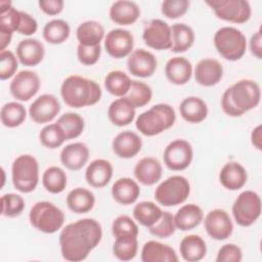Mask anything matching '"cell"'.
I'll list each match as a JSON object with an SVG mask.
<instances>
[{
  "instance_id": "1",
  "label": "cell",
  "mask_w": 262,
  "mask_h": 262,
  "mask_svg": "<svg viewBox=\"0 0 262 262\" xmlns=\"http://www.w3.org/2000/svg\"><path fill=\"white\" fill-rule=\"evenodd\" d=\"M102 238V227L93 218H83L66 225L59 233L61 256L71 262L85 260Z\"/></svg>"
},
{
  "instance_id": "51",
  "label": "cell",
  "mask_w": 262,
  "mask_h": 262,
  "mask_svg": "<svg viewBox=\"0 0 262 262\" xmlns=\"http://www.w3.org/2000/svg\"><path fill=\"white\" fill-rule=\"evenodd\" d=\"M101 46H85L79 44L77 47V57L78 60L84 66L95 64L100 57Z\"/></svg>"
},
{
  "instance_id": "41",
  "label": "cell",
  "mask_w": 262,
  "mask_h": 262,
  "mask_svg": "<svg viewBox=\"0 0 262 262\" xmlns=\"http://www.w3.org/2000/svg\"><path fill=\"white\" fill-rule=\"evenodd\" d=\"M137 251V236L124 235L115 237V243L113 245V254L118 260L130 261L135 258Z\"/></svg>"
},
{
  "instance_id": "32",
  "label": "cell",
  "mask_w": 262,
  "mask_h": 262,
  "mask_svg": "<svg viewBox=\"0 0 262 262\" xmlns=\"http://www.w3.org/2000/svg\"><path fill=\"white\" fill-rule=\"evenodd\" d=\"M179 252L183 260L187 262L200 261L207 254L206 242L198 234L186 235L180 242Z\"/></svg>"
},
{
  "instance_id": "12",
  "label": "cell",
  "mask_w": 262,
  "mask_h": 262,
  "mask_svg": "<svg viewBox=\"0 0 262 262\" xmlns=\"http://www.w3.org/2000/svg\"><path fill=\"white\" fill-rule=\"evenodd\" d=\"M41 86L39 76L29 70H23L15 74L10 82L11 95L19 101H28L34 97Z\"/></svg>"
},
{
  "instance_id": "4",
  "label": "cell",
  "mask_w": 262,
  "mask_h": 262,
  "mask_svg": "<svg viewBox=\"0 0 262 262\" xmlns=\"http://www.w3.org/2000/svg\"><path fill=\"white\" fill-rule=\"evenodd\" d=\"M176 120V114L168 103H158L141 113L136 121L137 130L145 136H155L171 128Z\"/></svg>"
},
{
  "instance_id": "52",
  "label": "cell",
  "mask_w": 262,
  "mask_h": 262,
  "mask_svg": "<svg viewBox=\"0 0 262 262\" xmlns=\"http://www.w3.org/2000/svg\"><path fill=\"white\" fill-rule=\"evenodd\" d=\"M243 259V252L235 244L223 245L216 257V262H239Z\"/></svg>"
},
{
  "instance_id": "16",
  "label": "cell",
  "mask_w": 262,
  "mask_h": 262,
  "mask_svg": "<svg viewBox=\"0 0 262 262\" xmlns=\"http://www.w3.org/2000/svg\"><path fill=\"white\" fill-rule=\"evenodd\" d=\"M60 112V103L53 94L45 93L37 97L29 107V116L37 124L51 122Z\"/></svg>"
},
{
  "instance_id": "50",
  "label": "cell",
  "mask_w": 262,
  "mask_h": 262,
  "mask_svg": "<svg viewBox=\"0 0 262 262\" xmlns=\"http://www.w3.org/2000/svg\"><path fill=\"white\" fill-rule=\"evenodd\" d=\"M188 0H165L162 2V13L171 19H175L184 15L189 7Z\"/></svg>"
},
{
  "instance_id": "22",
  "label": "cell",
  "mask_w": 262,
  "mask_h": 262,
  "mask_svg": "<svg viewBox=\"0 0 262 262\" xmlns=\"http://www.w3.org/2000/svg\"><path fill=\"white\" fill-rule=\"evenodd\" d=\"M134 176L143 185H154L162 177L163 167L159 160L152 157L142 158L134 167Z\"/></svg>"
},
{
  "instance_id": "48",
  "label": "cell",
  "mask_w": 262,
  "mask_h": 262,
  "mask_svg": "<svg viewBox=\"0 0 262 262\" xmlns=\"http://www.w3.org/2000/svg\"><path fill=\"white\" fill-rule=\"evenodd\" d=\"M138 226L128 215L118 216L112 224V233L115 237L124 235H138Z\"/></svg>"
},
{
  "instance_id": "26",
  "label": "cell",
  "mask_w": 262,
  "mask_h": 262,
  "mask_svg": "<svg viewBox=\"0 0 262 262\" xmlns=\"http://www.w3.org/2000/svg\"><path fill=\"white\" fill-rule=\"evenodd\" d=\"M248 179V174L243 165L237 162L226 163L220 170L219 181L228 190L242 188Z\"/></svg>"
},
{
  "instance_id": "28",
  "label": "cell",
  "mask_w": 262,
  "mask_h": 262,
  "mask_svg": "<svg viewBox=\"0 0 262 262\" xmlns=\"http://www.w3.org/2000/svg\"><path fill=\"white\" fill-rule=\"evenodd\" d=\"M142 262H177L178 257L173 248L160 242L148 241L141 249Z\"/></svg>"
},
{
  "instance_id": "3",
  "label": "cell",
  "mask_w": 262,
  "mask_h": 262,
  "mask_svg": "<svg viewBox=\"0 0 262 262\" xmlns=\"http://www.w3.org/2000/svg\"><path fill=\"white\" fill-rule=\"evenodd\" d=\"M60 95L67 105L80 108L97 103L102 92L99 84L95 81L72 75L63 80L60 86Z\"/></svg>"
},
{
  "instance_id": "46",
  "label": "cell",
  "mask_w": 262,
  "mask_h": 262,
  "mask_svg": "<svg viewBox=\"0 0 262 262\" xmlns=\"http://www.w3.org/2000/svg\"><path fill=\"white\" fill-rule=\"evenodd\" d=\"M25 209V200L16 193H5L1 196V214L7 218L19 216Z\"/></svg>"
},
{
  "instance_id": "42",
  "label": "cell",
  "mask_w": 262,
  "mask_h": 262,
  "mask_svg": "<svg viewBox=\"0 0 262 262\" xmlns=\"http://www.w3.org/2000/svg\"><path fill=\"white\" fill-rule=\"evenodd\" d=\"M20 10L14 8L10 1H0V32L11 33L17 31Z\"/></svg>"
},
{
  "instance_id": "5",
  "label": "cell",
  "mask_w": 262,
  "mask_h": 262,
  "mask_svg": "<svg viewBox=\"0 0 262 262\" xmlns=\"http://www.w3.org/2000/svg\"><path fill=\"white\" fill-rule=\"evenodd\" d=\"M64 213L54 204L42 201L33 205L29 213L30 223L37 230L51 234L59 230L64 223Z\"/></svg>"
},
{
  "instance_id": "38",
  "label": "cell",
  "mask_w": 262,
  "mask_h": 262,
  "mask_svg": "<svg viewBox=\"0 0 262 262\" xmlns=\"http://www.w3.org/2000/svg\"><path fill=\"white\" fill-rule=\"evenodd\" d=\"M27 118L26 107L17 102L10 101L5 103L0 111V120L3 126L8 128H15L20 126Z\"/></svg>"
},
{
  "instance_id": "9",
  "label": "cell",
  "mask_w": 262,
  "mask_h": 262,
  "mask_svg": "<svg viewBox=\"0 0 262 262\" xmlns=\"http://www.w3.org/2000/svg\"><path fill=\"white\" fill-rule=\"evenodd\" d=\"M261 199L253 190L241 192L232 205V215L235 222L243 227L254 224L261 215Z\"/></svg>"
},
{
  "instance_id": "2",
  "label": "cell",
  "mask_w": 262,
  "mask_h": 262,
  "mask_svg": "<svg viewBox=\"0 0 262 262\" xmlns=\"http://www.w3.org/2000/svg\"><path fill=\"white\" fill-rule=\"evenodd\" d=\"M261 99V90L257 82L243 79L228 87L222 94L221 107L229 117H241L255 108Z\"/></svg>"
},
{
  "instance_id": "58",
  "label": "cell",
  "mask_w": 262,
  "mask_h": 262,
  "mask_svg": "<svg viewBox=\"0 0 262 262\" xmlns=\"http://www.w3.org/2000/svg\"><path fill=\"white\" fill-rule=\"evenodd\" d=\"M2 174H3V180H2V184H1V186H3L4 185V181H5V171H4V169L2 168Z\"/></svg>"
},
{
  "instance_id": "53",
  "label": "cell",
  "mask_w": 262,
  "mask_h": 262,
  "mask_svg": "<svg viewBox=\"0 0 262 262\" xmlns=\"http://www.w3.org/2000/svg\"><path fill=\"white\" fill-rule=\"evenodd\" d=\"M37 29H38L37 20L28 12L20 11V19H19V24L16 32L25 36H31L37 32Z\"/></svg>"
},
{
  "instance_id": "57",
  "label": "cell",
  "mask_w": 262,
  "mask_h": 262,
  "mask_svg": "<svg viewBox=\"0 0 262 262\" xmlns=\"http://www.w3.org/2000/svg\"><path fill=\"white\" fill-rule=\"evenodd\" d=\"M12 38L11 33H5V32H0V51L6 50V47L10 44Z\"/></svg>"
},
{
  "instance_id": "29",
  "label": "cell",
  "mask_w": 262,
  "mask_h": 262,
  "mask_svg": "<svg viewBox=\"0 0 262 262\" xmlns=\"http://www.w3.org/2000/svg\"><path fill=\"white\" fill-rule=\"evenodd\" d=\"M111 192L118 204L127 206L137 201L140 194V187L132 178L123 177L115 181Z\"/></svg>"
},
{
  "instance_id": "20",
  "label": "cell",
  "mask_w": 262,
  "mask_h": 262,
  "mask_svg": "<svg viewBox=\"0 0 262 262\" xmlns=\"http://www.w3.org/2000/svg\"><path fill=\"white\" fill-rule=\"evenodd\" d=\"M44 55V45L38 39H24L16 46V56L23 66L35 67L43 60Z\"/></svg>"
},
{
  "instance_id": "33",
  "label": "cell",
  "mask_w": 262,
  "mask_h": 262,
  "mask_svg": "<svg viewBox=\"0 0 262 262\" xmlns=\"http://www.w3.org/2000/svg\"><path fill=\"white\" fill-rule=\"evenodd\" d=\"M68 208L77 214H85L91 211L95 205L93 192L84 187H76L67 195Z\"/></svg>"
},
{
  "instance_id": "21",
  "label": "cell",
  "mask_w": 262,
  "mask_h": 262,
  "mask_svg": "<svg viewBox=\"0 0 262 262\" xmlns=\"http://www.w3.org/2000/svg\"><path fill=\"white\" fill-rule=\"evenodd\" d=\"M89 159V148L83 142H73L60 151V162L69 170L77 171L85 166Z\"/></svg>"
},
{
  "instance_id": "7",
  "label": "cell",
  "mask_w": 262,
  "mask_h": 262,
  "mask_svg": "<svg viewBox=\"0 0 262 262\" xmlns=\"http://www.w3.org/2000/svg\"><path fill=\"white\" fill-rule=\"evenodd\" d=\"M11 179L14 188L29 193L35 190L39 182V164L31 155H20L12 163Z\"/></svg>"
},
{
  "instance_id": "24",
  "label": "cell",
  "mask_w": 262,
  "mask_h": 262,
  "mask_svg": "<svg viewBox=\"0 0 262 262\" xmlns=\"http://www.w3.org/2000/svg\"><path fill=\"white\" fill-rule=\"evenodd\" d=\"M110 18L117 25L129 26L140 16V8L134 1L119 0L110 7Z\"/></svg>"
},
{
  "instance_id": "45",
  "label": "cell",
  "mask_w": 262,
  "mask_h": 262,
  "mask_svg": "<svg viewBox=\"0 0 262 262\" xmlns=\"http://www.w3.org/2000/svg\"><path fill=\"white\" fill-rule=\"evenodd\" d=\"M40 142L47 148H57L63 144L67 139V136L61 129V127L57 124H49L42 128L39 133Z\"/></svg>"
},
{
  "instance_id": "34",
  "label": "cell",
  "mask_w": 262,
  "mask_h": 262,
  "mask_svg": "<svg viewBox=\"0 0 262 262\" xmlns=\"http://www.w3.org/2000/svg\"><path fill=\"white\" fill-rule=\"evenodd\" d=\"M79 44L85 46L100 45L104 38V28L96 20H86L80 24L76 30Z\"/></svg>"
},
{
  "instance_id": "14",
  "label": "cell",
  "mask_w": 262,
  "mask_h": 262,
  "mask_svg": "<svg viewBox=\"0 0 262 262\" xmlns=\"http://www.w3.org/2000/svg\"><path fill=\"white\" fill-rule=\"evenodd\" d=\"M133 35L125 29H113L104 37V48L108 55L114 58L129 56L133 51Z\"/></svg>"
},
{
  "instance_id": "47",
  "label": "cell",
  "mask_w": 262,
  "mask_h": 262,
  "mask_svg": "<svg viewBox=\"0 0 262 262\" xmlns=\"http://www.w3.org/2000/svg\"><path fill=\"white\" fill-rule=\"evenodd\" d=\"M148 229L152 235L160 238H167L171 236L176 230L174 216L169 211H163V214L159 221L152 226L148 227Z\"/></svg>"
},
{
  "instance_id": "18",
  "label": "cell",
  "mask_w": 262,
  "mask_h": 262,
  "mask_svg": "<svg viewBox=\"0 0 262 262\" xmlns=\"http://www.w3.org/2000/svg\"><path fill=\"white\" fill-rule=\"evenodd\" d=\"M223 77V67L215 58H203L194 68V79L198 84L212 87L220 82Z\"/></svg>"
},
{
  "instance_id": "27",
  "label": "cell",
  "mask_w": 262,
  "mask_h": 262,
  "mask_svg": "<svg viewBox=\"0 0 262 262\" xmlns=\"http://www.w3.org/2000/svg\"><path fill=\"white\" fill-rule=\"evenodd\" d=\"M165 75L172 84L184 85L192 76V66L187 58L174 56L166 62Z\"/></svg>"
},
{
  "instance_id": "8",
  "label": "cell",
  "mask_w": 262,
  "mask_h": 262,
  "mask_svg": "<svg viewBox=\"0 0 262 262\" xmlns=\"http://www.w3.org/2000/svg\"><path fill=\"white\" fill-rule=\"evenodd\" d=\"M189 193L190 185L188 180L184 176L173 175L157 186L155 199L164 207H172L184 203Z\"/></svg>"
},
{
  "instance_id": "39",
  "label": "cell",
  "mask_w": 262,
  "mask_h": 262,
  "mask_svg": "<svg viewBox=\"0 0 262 262\" xmlns=\"http://www.w3.org/2000/svg\"><path fill=\"white\" fill-rule=\"evenodd\" d=\"M71 28L63 19H51L43 28V38L46 42L57 45L63 43L70 36Z\"/></svg>"
},
{
  "instance_id": "44",
  "label": "cell",
  "mask_w": 262,
  "mask_h": 262,
  "mask_svg": "<svg viewBox=\"0 0 262 262\" xmlns=\"http://www.w3.org/2000/svg\"><path fill=\"white\" fill-rule=\"evenodd\" d=\"M126 97L134 105L135 108L146 105L152 97V90L149 85L138 80H131L130 90Z\"/></svg>"
},
{
  "instance_id": "11",
  "label": "cell",
  "mask_w": 262,
  "mask_h": 262,
  "mask_svg": "<svg viewBox=\"0 0 262 262\" xmlns=\"http://www.w3.org/2000/svg\"><path fill=\"white\" fill-rule=\"evenodd\" d=\"M192 158V146L184 139H175L171 141L165 147L163 154L165 165L172 171L185 170L191 164Z\"/></svg>"
},
{
  "instance_id": "15",
  "label": "cell",
  "mask_w": 262,
  "mask_h": 262,
  "mask_svg": "<svg viewBox=\"0 0 262 262\" xmlns=\"http://www.w3.org/2000/svg\"><path fill=\"white\" fill-rule=\"evenodd\" d=\"M204 226L207 233L216 241L228 238L233 231V224L229 214L222 209H213L204 219Z\"/></svg>"
},
{
  "instance_id": "25",
  "label": "cell",
  "mask_w": 262,
  "mask_h": 262,
  "mask_svg": "<svg viewBox=\"0 0 262 262\" xmlns=\"http://www.w3.org/2000/svg\"><path fill=\"white\" fill-rule=\"evenodd\" d=\"M135 110L130 100L126 96H123L112 101L107 108V117L115 126H127L135 119Z\"/></svg>"
},
{
  "instance_id": "56",
  "label": "cell",
  "mask_w": 262,
  "mask_h": 262,
  "mask_svg": "<svg viewBox=\"0 0 262 262\" xmlns=\"http://www.w3.org/2000/svg\"><path fill=\"white\" fill-rule=\"evenodd\" d=\"M251 142L255 148L258 150L262 149V126L258 125L252 130Z\"/></svg>"
},
{
  "instance_id": "30",
  "label": "cell",
  "mask_w": 262,
  "mask_h": 262,
  "mask_svg": "<svg viewBox=\"0 0 262 262\" xmlns=\"http://www.w3.org/2000/svg\"><path fill=\"white\" fill-rule=\"evenodd\" d=\"M179 112L184 121L191 124H198L207 118L208 106L201 97L188 96L181 101Z\"/></svg>"
},
{
  "instance_id": "23",
  "label": "cell",
  "mask_w": 262,
  "mask_h": 262,
  "mask_svg": "<svg viewBox=\"0 0 262 262\" xmlns=\"http://www.w3.org/2000/svg\"><path fill=\"white\" fill-rule=\"evenodd\" d=\"M113 177V166L104 159L93 160L86 168V182L95 188L104 187Z\"/></svg>"
},
{
  "instance_id": "6",
  "label": "cell",
  "mask_w": 262,
  "mask_h": 262,
  "mask_svg": "<svg viewBox=\"0 0 262 262\" xmlns=\"http://www.w3.org/2000/svg\"><path fill=\"white\" fill-rule=\"evenodd\" d=\"M214 46L218 53L226 60L235 61L246 53V36L234 27H222L214 34Z\"/></svg>"
},
{
  "instance_id": "17",
  "label": "cell",
  "mask_w": 262,
  "mask_h": 262,
  "mask_svg": "<svg viewBox=\"0 0 262 262\" xmlns=\"http://www.w3.org/2000/svg\"><path fill=\"white\" fill-rule=\"evenodd\" d=\"M158 61L156 56L142 48L135 49L127 59V69L129 73L138 78H149L157 70Z\"/></svg>"
},
{
  "instance_id": "40",
  "label": "cell",
  "mask_w": 262,
  "mask_h": 262,
  "mask_svg": "<svg viewBox=\"0 0 262 262\" xmlns=\"http://www.w3.org/2000/svg\"><path fill=\"white\" fill-rule=\"evenodd\" d=\"M67 174L57 166L47 168L42 175V184L44 188L50 193H60L67 186Z\"/></svg>"
},
{
  "instance_id": "36",
  "label": "cell",
  "mask_w": 262,
  "mask_h": 262,
  "mask_svg": "<svg viewBox=\"0 0 262 262\" xmlns=\"http://www.w3.org/2000/svg\"><path fill=\"white\" fill-rule=\"evenodd\" d=\"M162 214V209L150 201L140 202L133 209V217L139 224L145 227H150L157 223Z\"/></svg>"
},
{
  "instance_id": "54",
  "label": "cell",
  "mask_w": 262,
  "mask_h": 262,
  "mask_svg": "<svg viewBox=\"0 0 262 262\" xmlns=\"http://www.w3.org/2000/svg\"><path fill=\"white\" fill-rule=\"evenodd\" d=\"M38 5L45 14L56 15L62 11L64 2L62 0H40Z\"/></svg>"
},
{
  "instance_id": "19",
  "label": "cell",
  "mask_w": 262,
  "mask_h": 262,
  "mask_svg": "<svg viewBox=\"0 0 262 262\" xmlns=\"http://www.w3.org/2000/svg\"><path fill=\"white\" fill-rule=\"evenodd\" d=\"M114 152L121 159H131L135 157L142 147V140L133 131H123L115 136L112 142Z\"/></svg>"
},
{
  "instance_id": "13",
  "label": "cell",
  "mask_w": 262,
  "mask_h": 262,
  "mask_svg": "<svg viewBox=\"0 0 262 262\" xmlns=\"http://www.w3.org/2000/svg\"><path fill=\"white\" fill-rule=\"evenodd\" d=\"M144 43L156 50H167L172 47L171 27L160 18L151 19L142 33Z\"/></svg>"
},
{
  "instance_id": "35",
  "label": "cell",
  "mask_w": 262,
  "mask_h": 262,
  "mask_svg": "<svg viewBox=\"0 0 262 262\" xmlns=\"http://www.w3.org/2000/svg\"><path fill=\"white\" fill-rule=\"evenodd\" d=\"M171 51L180 53L188 50L193 45L195 36L193 30L188 25L177 23L171 26Z\"/></svg>"
},
{
  "instance_id": "37",
  "label": "cell",
  "mask_w": 262,
  "mask_h": 262,
  "mask_svg": "<svg viewBox=\"0 0 262 262\" xmlns=\"http://www.w3.org/2000/svg\"><path fill=\"white\" fill-rule=\"evenodd\" d=\"M131 79L122 71H112L104 78V87L106 91L118 97L126 96L130 90Z\"/></svg>"
},
{
  "instance_id": "55",
  "label": "cell",
  "mask_w": 262,
  "mask_h": 262,
  "mask_svg": "<svg viewBox=\"0 0 262 262\" xmlns=\"http://www.w3.org/2000/svg\"><path fill=\"white\" fill-rule=\"evenodd\" d=\"M250 50L255 57L259 59L262 58V37L260 29L257 32H255L251 37Z\"/></svg>"
},
{
  "instance_id": "10",
  "label": "cell",
  "mask_w": 262,
  "mask_h": 262,
  "mask_svg": "<svg viewBox=\"0 0 262 262\" xmlns=\"http://www.w3.org/2000/svg\"><path fill=\"white\" fill-rule=\"evenodd\" d=\"M206 4L218 18L233 24L247 23L252 14L251 5L246 0H211Z\"/></svg>"
},
{
  "instance_id": "49",
  "label": "cell",
  "mask_w": 262,
  "mask_h": 262,
  "mask_svg": "<svg viewBox=\"0 0 262 262\" xmlns=\"http://www.w3.org/2000/svg\"><path fill=\"white\" fill-rule=\"evenodd\" d=\"M18 67L17 56L10 50L0 51V79L7 80L15 76Z\"/></svg>"
},
{
  "instance_id": "43",
  "label": "cell",
  "mask_w": 262,
  "mask_h": 262,
  "mask_svg": "<svg viewBox=\"0 0 262 262\" xmlns=\"http://www.w3.org/2000/svg\"><path fill=\"white\" fill-rule=\"evenodd\" d=\"M63 130L67 139H75L79 137L85 127V122L82 116L77 113H66L61 115L56 122Z\"/></svg>"
},
{
  "instance_id": "31",
  "label": "cell",
  "mask_w": 262,
  "mask_h": 262,
  "mask_svg": "<svg viewBox=\"0 0 262 262\" xmlns=\"http://www.w3.org/2000/svg\"><path fill=\"white\" fill-rule=\"evenodd\" d=\"M204 219V213L201 207L195 204H187L182 206L174 215V223L176 229L187 231L195 228Z\"/></svg>"
}]
</instances>
